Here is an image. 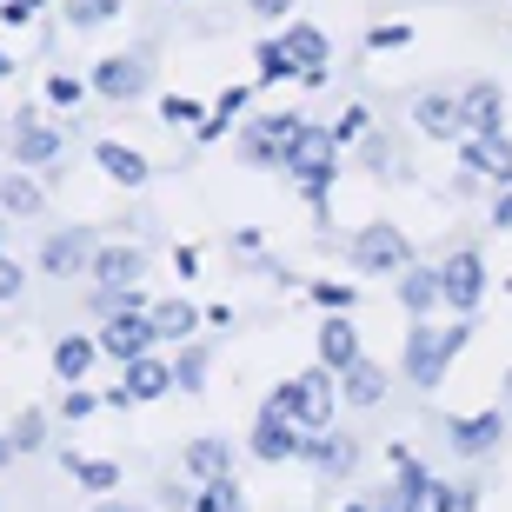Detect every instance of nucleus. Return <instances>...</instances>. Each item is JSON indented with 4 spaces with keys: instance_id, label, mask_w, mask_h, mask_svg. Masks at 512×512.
<instances>
[{
    "instance_id": "34",
    "label": "nucleus",
    "mask_w": 512,
    "mask_h": 512,
    "mask_svg": "<svg viewBox=\"0 0 512 512\" xmlns=\"http://www.w3.org/2000/svg\"><path fill=\"white\" fill-rule=\"evenodd\" d=\"M14 446L20 453H40V446H47V413H40V406H27V413L14 419Z\"/></svg>"
},
{
    "instance_id": "26",
    "label": "nucleus",
    "mask_w": 512,
    "mask_h": 512,
    "mask_svg": "<svg viewBox=\"0 0 512 512\" xmlns=\"http://www.w3.org/2000/svg\"><path fill=\"white\" fill-rule=\"evenodd\" d=\"M40 207H47V193H40L34 167H20V173H7V180H0V213H14V220H34Z\"/></svg>"
},
{
    "instance_id": "22",
    "label": "nucleus",
    "mask_w": 512,
    "mask_h": 512,
    "mask_svg": "<svg viewBox=\"0 0 512 512\" xmlns=\"http://www.w3.org/2000/svg\"><path fill=\"white\" fill-rule=\"evenodd\" d=\"M386 386H393V380H386V366H373V360H353L340 373V399H346V406H380Z\"/></svg>"
},
{
    "instance_id": "43",
    "label": "nucleus",
    "mask_w": 512,
    "mask_h": 512,
    "mask_svg": "<svg viewBox=\"0 0 512 512\" xmlns=\"http://www.w3.org/2000/svg\"><path fill=\"white\" fill-rule=\"evenodd\" d=\"M40 7H47V0H0V27H27Z\"/></svg>"
},
{
    "instance_id": "47",
    "label": "nucleus",
    "mask_w": 512,
    "mask_h": 512,
    "mask_svg": "<svg viewBox=\"0 0 512 512\" xmlns=\"http://www.w3.org/2000/svg\"><path fill=\"white\" fill-rule=\"evenodd\" d=\"M94 512H147V506H127V499H100Z\"/></svg>"
},
{
    "instance_id": "29",
    "label": "nucleus",
    "mask_w": 512,
    "mask_h": 512,
    "mask_svg": "<svg viewBox=\"0 0 512 512\" xmlns=\"http://www.w3.org/2000/svg\"><path fill=\"white\" fill-rule=\"evenodd\" d=\"M60 466H67V473H74V486H87V493H114V486H120V466H114V459L60 453Z\"/></svg>"
},
{
    "instance_id": "19",
    "label": "nucleus",
    "mask_w": 512,
    "mask_h": 512,
    "mask_svg": "<svg viewBox=\"0 0 512 512\" xmlns=\"http://www.w3.org/2000/svg\"><path fill=\"white\" fill-rule=\"evenodd\" d=\"M353 360H366V353H360V333H353V320H346V313H326V326H320V366L346 373Z\"/></svg>"
},
{
    "instance_id": "17",
    "label": "nucleus",
    "mask_w": 512,
    "mask_h": 512,
    "mask_svg": "<svg viewBox=\"0 0 512 512\" xmlns=\"http://www.w3.org/2000/svg\"><path fill=\"white\" fill-rule=\"evenodd\" d=\"M459 114H466V133H506V87L499 80H473L459 94Z\"/></svg>"
},
{
    "instance_id": "15",
    "label": "nucleus",
    "mask_w": 512,
    "mask_h": 512,
    "mask_svg": "<svg viewBox=\"0 0 512 512\" xmlns=\"http://www.w3.org/2000/svg\"><path fill=\"white\" fill-rule=\"evenodd\" d=\"M459 160H466L479 180L512 187V140H506V133H466V140H459Z\"/></svg>"
},
{
    "instance_id": "50",
    "label": "nucleus",
    "mask_w": 512,
    "mask_h": 512,
    "mask_svg": "<svg viewBox=\"0 0 512 512\" xmlns=\"http://www.w3.org/2000/svg\"><path fill=\"white\" fill-rule=\"evenodd\" d=\"M0 240H7V213H0Z\"/></svg>"
},
{
    "instance_id": "31",
    "label": "nucleus",
    "mask_w": 512,
    "mask_h": 512,
    "mask_svg": "<svg viewBox=\"0 0 512 512\" xmlns=\"http://www.w3.org/2000/svg\"><path fill=\"white\" fill-rule=\"evenodd\" d=\"M240 114H247V87H227V94H220V107H213V120H200L193 133H200V140H220V133H227Z\"/></svg>"
},
{
    "instance_id": "28",
    "label": "nucleus",
    "mask_w": 512,
    "mask_h": 512,
    "mask_svg": "<svg viewBox=\"0 0 512 512\" xmlns=\"http://www.w3.org/2000/svg\"><path fill=\"white\" fill-rule=\"evenodd\" d=\"M193 512H247V493H240V479H233V473L200 479V493H193Z\"/></svg>"
},
{
    "instance_id": "38",
    "label": "nucleus",
    "mask_w": 512,
    "mask_h": 512,
    "mask_svg": "<svg viewBox=\"0 0 512 512\" xmlns=\"http://www.w3.org/2000/svg\"><path fill=\"white\" fill-rule=\"evenodd\" d=\"M160 120H167V127H200L207 114H200V100H187V94H167V100H160Z\"/></svg>"
},
{
    "instance_id": "42",
    "label": "nucleus",
    "mask_w": 512,
    "mask_h": 512,
    "mask_svg": "<svg viewBox=\"0 0 512 512\" xmlns=\"http://www.w3.org/2000/svg\"><path fill=\"white\" fill-rule=\"evenodd\" d=\"M366 127H373V114H366V107H346L333 133H340V147H353V140H366Z\"/></svg>"
},
{
    "instance_id": "4",
    "label": "nucleus",
    "mask_w": 512,
    "mask_h": 512,
    "mask_svg": "<svg viewBox=\"0 0 512 512\" xmlns=\"http://www.w3.org/2000/svg\"><path fill=\"white\" fill-rule=\"evenodd\" d=\"M153 340H160V333H153V300H140V293H133L127 306H120V313H107V320H100V353H107V360H140V353H153Z\"/></svg>"
},
{
    "instance_id": "16",
    "label": "nucleus",
    "mask_w": 512,
    "mask_h": 512,
    "mask_svg": "<svg viewBox=\"0 0 512 512\" xmlns=\"http://www.w3.org/2000/svg\"><path fill=\"white\" fill-rule=\"evenodd\" d=\"M393 293H399V306H406L413 320H426V313L446 306V280H439V266H419V260L393 280Z\"/></svg>"
},
{
    "instance_id": "1",
    "label": "nucleus",
    "mask_w": 512,
    "mask_h": 512,
    "mask_svg": "<svg viewBox=\"0 0 512 512\" xmlns=\"http://www.w3.org/2000/svg\"><path fill=\"white\" fill-rule=\"evenodd\" d=\"M466 333L473 326L453 320V326H433V313L426 320H413V333H406V353H399V373L419 386V393H433V386H446V366L459 360V346H466Z\"/></svg>"
},
{
    "instance_id": "7",
    "label": "nucleus",
    "mask_w": 512,
    "mask_h": 512,
    "mask_svg": "<svg viewBox=\"0 0 512 512\" xmlns=\"http://www.w3.org/2000/svg\"><path fill=\"white\" fill-rule=\"evenodd\" d=\"M439 280H446V313H453V320L479 313V300H486V260H479L473 247L446 253V260H439Z\"/></svg>"
},
{
    "instance_id": "25",
    "label": "nucleus",
    "mask_w": 512,
    "mask_h": 512,
    "mask_svg": "<svg viewBox=\"0 0 512 512\" xmlns=\"http://www.w3.org/2000/svg\"><path fill=\"white\" fill-rule=\"evenodd\" d=\"M180 466H187V479H220V473H233V439H193L187 453H180Z\"/></svg>"
},
{
    "instance_id": "12",
    "label": "nucleus",
    "mask_w": 512,
    "mask_h": 512,
    "mask_svg": "<svg viewBox=\"0 0 512 512\" xmlns=\"http://www.w3.org/2000/svg\"><path fill=\"white\" fill-rule=\"evenodd\" d=\"M506 426H512V413L486 406V413H473V419H453V426H446V446H453L459 459H479V453H493L499 439H506Z\"/></svg>"
},
{
    "instance_id": "44",
    "label": "nucleus",
    "mask_w": 512,
    "mask_h": 512,
    "mask_svg": "<svg viewBox=\"0 0 512 512\" xmlns=\"http://www.w3.org/2000/svg\"><path fill=\"white\" fill-rule=\"evenodd\" d=\"M247 7H253L260 20H286V14H293V0H247Z\"/></svg>"
},
{
    "instance_id": "40",
    "label": "nucleus",
    "mask_w": 512,
    "mask_h": 512,
    "mask_svg": "<svg viewBox=\"0 0 512 512\" xmlns=\"http://www.w3.org/2000/svg\"><path fill=\"white\" fill-rule=\"evenodd\" d=\"M20 286H27V273H20V260L7 247H0V306L7 300H20Z\"/></svg>"
},
{
    "instance_id": "6",
    "label": "nucleus",
    "mask_w": 512,
    "mask_h": 512,
    "mask_svg": "<svg viewBox=\"0 0 512 512\" xmlns=\"http://www.w3.org/2000/svg\"><path fill=\"white\" fill-rule=\"evenodd\" d=\"M306 426L286 406H260V419H253V439H247V453L260 459V466H286V459H300L306 453Z\"/></svg>"
},
{
    "instance_id": "5",
    "label": "nucleus",
    "mask_w": 512,
    "mask_h": 512,
    "mask_svg": "<svg viewBox=\"0 0 512 512\" xmlns=\"http://www.w3.org/2000/svg\"><path fill=\"white\" fill-rule=\"evenodd\" d=\"M353 266H360V273H386V280H399V273L413 266V240H406L393 220H373V227L353 233Z\"/></svg>"
},
{
    "instance_id": "48",
    "label": "nucleus",
    "mask_w": 512,
    "mask_h": 512,
    "mask_svg": "<svg viewBox=\"0 0 512 512\" xmlns=\"http://www.w3.org/2000/svg\"><path fill=\"white\" fill-rule=\"evenodd\" d=\"M7 74H14V60H7V47H0V80H7Z\"/></svg>"
},
{
    "instance_id": "2",
    "label": "nucleus",
    "mask_w": 512,
    "mask_h": 512,
    "mask_svg": "<svg viewBox=\"0 0 512 512\" xmlns=\"http://www.w3.org/2000/svg\"><path fill=\"white\" fill-rule=\"evenodd\" d=\"M280 173H286V180H300L306 200L326 213V187H333V173H340V133H333V127H313V120H306V127L293 133V147H286Z\"/></svg>"
},
{
    "instance_id": "14",
    "label": "nucleus",
    "mask_w": 512,
    "mask_h": 512,
    "mask_svg": "<svg viewBox=\"0 0 512 512\" xmlns=\"http://www.w3.org/2000/svg\"><path fill=\"white\" fill-rule=\"evenodd\" d=\"M306 466L320 479H346L353 466H360V439H346V433H333V426H320V433H306Z\"/></svg>"
},
{
    "instance_id": "39",
    "label": "nucleus",
    "mask_w": 512,
    "mask_h": 512,
    "mask_svg": "<svg viewBox=\"0 0 512 512\" xmlns=\"http://www.w3.org/2000/svg\"><path fill=\"white\" fill-rule=\"evenodd\" d=\"M406 40H413V27H406V20H380V27L366 34V47H373V54H386V47H406Z\"/></svg>"
},
{
    "instance_id": "36",
    "label": "nucleus",
    "mask_w": 512,
    "mask_h": 512,
    "mask_svg": "<svg viewBox=\"0 0 512 512\" xmlns=\"http://www.w3.org/2000/svg\"><path fill=\"white\" fill-rule=\"evenodd\" d=\"M313 300H320L326 313H353V300H360V286H346V280H320V286H313Z\"/></svg>"
},
{
    "instance_id": "49",
    "label": "nucleus",
    "mask_w": 512,
    "mask_h": 512,
    "mask_svg": "<svg viewBox=\"0 0 512 512\" xmlns=\"http://www.w3.org/2000/svg\"><path fill=\"white\" fill-rule=\"evenodd\" d=\"M346 512H373V506H360V499H353V506H346Z\"/></svg>"
},
{
    "instance_id": "35",
    "label": "nucleus",
    "mask_w": 512,
    "mask_h": 512,
    "mask_svg": "<svg viewBox=\"0 0 512 512\" xmlns=\"http://www.w3.org/2000/svg\"><path fill=\"white\" fill-rule=\"evenodd\" d=\"M413 512H453V486L426 473V479L413 486Z\"/></svg>"
},
{
    "instance_id": "20",
    "label": "nucleus",
    "mask_w": 512,
    "mask_h": 512,
    "mask_svg": "<svg viewBox=\"0 0 512 512\" xmlns=\"http://www.w3.org/2000/svg\"><path fill=\"white\" fill-rule=\"evenodd\" d=\"M94 360H100V333H60V340H54V373L67 386L87 380V366H94Z\"/></svg>"
},
{
    "instance_id": "30",
    "label": "nucleus",
    "mask_w": 512,
    "mask_h": 512,
    "mask_svg": "<svg viewBox=\"0 0 512 512\" xmlns=\"http://www.w3.org/2000/svg\"><path fill=\"white\" fill-rule=\"evenodd\" d=\"M207 366L213 353L200 340H180V360H173V380H180V393H207Z\"/></svg>"
},
{
    "instance_id": "32",
    "label": "nucleus",
    "mask_w": 512,
    "mask_h": 512,
    "mask_svg": "<svg viewBox=\"0 0 512 512\" xmlns=\"http://www.w3.org/2000/svg\"><path fill=\"white\" fill-rule=\"evenodd\" d=\"M280 80H300V67L286 54V40H260V87H280Z\"/></svg>"
},
{
    "instance_id": "21",
    "label": "nucleus",
    "mask_w": 512,
    "mask_h": 512,
    "mask_svg": "<svg viewBox=\"0 0 512 512\" xmlns=\"http://www.w3.org/2000/svg\"><path fill=\"white\" fill-rule=\"evenodd\" d=\"M120 373H127V393L140 399V406H147V399H167L173 386H180V380H173V366H167V360H153V353H140V360H127Z\"/></svg>"
},
{
    "instance_id": "27",
    "label": "nucleus",
    "mask_w": 512,
    "mask_h": 512,
    "mask_svg": "<svg viewBox=\"0 0 512 512\" xmlns=\"http://www.w3.org/2000/svg\"><path fill=\"white\" fill-rule=\"evenodd\" d=\"M153 333L160 340H193L200 333V306L193 300H153Z\"/></svg>"
},
{
    "instance_id": "8",
    "label": "nucleus",
    "mask_w": 512,
    "mask_h": 512,
    "mask_svg": "<svg viewBox=\"0 0 512 512\" xmlns=\"http://www.w3.org/2000/svg\"><path fill=\"white\" fill-rule=\"evenodd\" d=\"M333 406H340V373H333V366H306V373H293V419H300L306 433L333 426Z\"/></svg>"
},
{
    "instance_id": "10",
    "label": "nucleus",
    "mask_w": 512,
    "mask_h": 512,
    "mask_svg": "<svg viewBox=\"0 0 512 512\" xmlns=\"http://www.w3.org/2000/svg\"><path fill=\"white\" fill-rule=\"evenodd\" d=\"M94 253H100L94 227H60V233H47L40 266H47L54 280H74V273H94Z\"/></svg>"
},
{
    "instance_id": "33",
    "label": "nucleus",
    "mask_w": 512,
    "mask_h": 512,
    "mask_svg": "<svg viewBox=\"0 0 512 512\" xmlns=\"http://www.w3.org/2000/svg\"><path fill=\"white\" fill-rule=\"evenodd\" d=\"M114 14H120V0H67V27H74V34H94V27H107Z\"/></svg>"
},
{
    "instance_id": "11",
    "label": "nucleus",
    "mask_w": 512,
    "mask_h": 512,
    "mask_svg": "<svg viewBox=\"0 0 512 512\" xmlns=\"http://www.w3.org/2000/svg\"><path fill=\"white\" fill-rule=\"evenodd\" d=\"M20 127H14V160L20 167H54L60 153H67V133L54 127V120H40V114H27V107H20Z\"/></svg>"
},
{
    "instance_id": "24",
    "label": "nucleus",
    "mask_w": 512,
    "mask_h": 512,
    "mask_svg": "<svg viewBox=\"0 0 512 512\" xmlns=\"http://www.w3.org/2000/svg\"><path fill=\"white\" fill-rule=\"evenodd\" d=\"M140 273H147L140 247H100V253H94V273H87V280H94V286H133Z\"/></svg>"
},
{
    "instance_id": "18",
    "label": "nucleus",
    "mask_w": 512,
    "mask_h": 512,
    "mask_svg": "<svg viewBox=\"0 0 512 512\" xmlns=\"http://www.w3.org/2000/svg\"><path fill=\"white\" fill-rule=\"evenodd\" d=\"M94 167L107 173V180H114V187H147L153 180V167H147V153L140 147H120V140H94Z\"/></svg>"
},
{
    "instance_id": "41",
    "label": "nucleus",
    "mask_w": 512,
    "mask_h": 512,
    "mask_svg": "<svg viewBox=\"0 0 512 512\" xmlns=\"http://www.w3.org/2000/svg\"><path fill=\"white\" fill-rule=\"evenodd\" d=\"M100 406H107V393H80V386H67V399H60L67 419H87V413H100Z\"/></svg>"
},
{
    "instance_id": "45",
    "label": "nucleus",
    "mask_w": 512,
    "mask_h": 512,
    "mask_svg": "<svg viewBox=\"0 0 512 512\" xmlns=\"http://www.w3.org/2000/svg\"><path fill=\"white\" fill-rule=\"evenodd\" d=\"M493 227H499V233L512 227V187H499V200H493Z\"/></svg>"
},
{
    "instance_id": "13",
    "label": "nucleus",
    "mask_w": 512,
    "mask_h": 512,
    "mask_svg": "<svg viewBox=\"0 0 512 512\" xmlns=\"http://www.w3.org/2000/svg\"><path fill=\"white\" fill-rule=\"evenodd\" d=\"M413 127L426 133V140H466V114H459V94H446V87H433V94L413 100Z\"/></svg>"
},
{
    "instance_id": "37",
    "label": "nucleus",
    "mask_w": 512,
    "mask_h": 512,
    "mask_svg": "<svg viewBox=\"0 0 512 512\" xmlns=\"http://www.w3.org/2000/svg\"><path fill=\"white\" fill-rule=\"evenodd\" d=\"M87 87H94V80H74V74H47V100H54V107H80V100H87Z\"/></svg>"
},
{
    "instance_id": "46",
    "label": "nucleus",
    "mask_w": 512,
    "mask_h": 512,
    "mask_svg": "<svg viewBox=\"0 0 512 512\" xmlns=\"http://www.w3.org/2000/svg\"><path fill=\"white\" fill-rule=\"evenodd\" d=\"M479 506V486H453V512H473Z\"/></svg>"
},
{
    "instance_id": "3",
    "label": "nucleus",
    "mask_w": 512,
    "mask_h": 512,
    "mask_svg": "<svg viewBox=\"0 0 512 512\" xmlns=\"http://www.w3.org/2000/svg\"><path fill=\"white\" fill-rule=\"evenodd\" d=\"M300 127H306V114H253V120H240V133H233V153H240L247 167L280 173V160H286V147H293Z\"/></svg>"
},
{
    "instance_id": "23",
    "label": "nucleus",
    "mask_w": 512,
    "mask_h": 512,
    "mask_svg": "<svg viewBox=\"0 0 512 512\" xmlns=\"http://www.w3.org/2000/svg\"><path fill=\"white\" fill-rule=\"evenodd\" d=\"M286 54H293V67H300V74H306V67H326V60H333V40H326L320 34V27H313V20H286Z\"/></svg>"
},
{
    "instance_id": "9",
    "label": "nucleus",
    "mask_w": 512,
    "mask_h": 512,
    "mask_svg": "<svg viewBox=\"0 0 512 512\" xmlns=\"http://www.w3.org/2000/svg\"><path fill=\"white\" fill-rule=\"evenodd\" d=\"M153 87V67H147V54H107L94 67V94L100 100H114V107H133V100Z\"/></svg>"
}]
</instances>
